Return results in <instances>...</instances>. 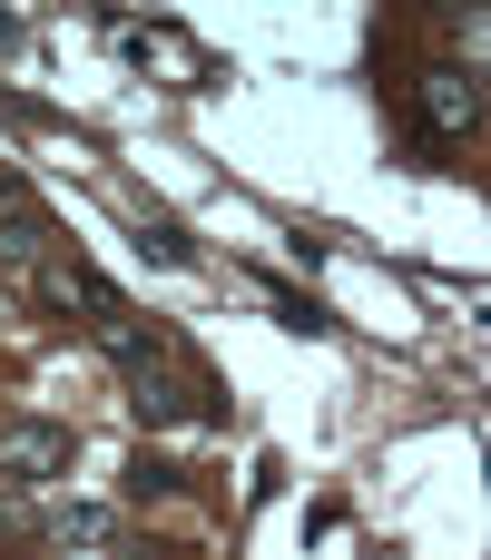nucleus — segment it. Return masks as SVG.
<instances>
[{
	"label": "nucleus",
	"instance_id": "4",
	"mask_svg": "<svg viewBox=\"0 0 491 560\" xmlns=\"http://www.w3.org/2000/svg\"><path fill=\"white\" fill-rule=\"evenodd\" d=\"M69 453V423H0V482H59Z\"/></svg>",
	"mask_w": 491,
	"mask_h": 560
},
{
	"label": "nucleus",
	"instance_id": "2",
	"mask_svg": "<svg viewBox=\"0 0 491 560\" xmlns=\"http://www.w3.org/2000/svg\"><path fill=\"white\" fill-rule=\"evenodd\" d=\"M118 49H128L138 69H167L177 89H207V79H217V59H207L187 30H167V20H118Z\"/></svg>",
	"mask_w": 491,
	"mask_h": 560
},
{
	"label": "nucleus",
	"instance_id": "8",
	"mask_svg": "<svg viewBox=\"0 0 491 560\" xmlns=\"http://www.w3.org/2000/svg\"><path fill=\"white\" fill-rule=\"evenodd\" d=\"M49 532H59V541H118V512H108V502H59Z\"/></svg>",
	"mask_w": 491,
	"mask_h": 560
},
{
	"label": "nucleus",
	"instance_id": "5",
	"mask_svg": "<svg viewBox=\"0 0 491 560\" xmlns=\"http://www.w3.org/2000/svg\"><path fill=\"white\" fill-rule=\"evenodd\" d=\"M472 118H482V79H472V69H433V79H423V128H433V138H463Z\"/></svg>",
	"mask_w": 491,
	"mask_h": 560
},
{
	"label": "nucleus",
	"instance_id": "9",
	"mask_svg": "<svg viewBox=\"0 0 491 560\" xmlns=\"http://www.w3.org/2000/svg\"><path fill=\"white\" fill-rule=\"evenodd\" d=\"M128 492H138V502H157V492H177V463H157V453H138V463H128Z\"/></svg>",
	"mask_w": 491,
	"mask_h": 560
},
{
	"label": "nucleus",
	"instance_id": "3",
	"mask_svg": "<svg viewBox=\"0 0 491 560\" xmlns=\"http://www.w3.org/2000/svg\"><path fill=\"white\" fill-rule=\"evenodd\" d=\"M49 246H59V226H49V207L0 167V266H20V276H39L49 266Z\"/></svg>",
	"mask_w": 491,
	"mask_h": 560
},
{
	"label": "nucleus",
	"instance_id": "6",
	"mask_svg": "<svg viewBox=\"0 0 491 560\" xmlns=\"http://www.w3.org/2000/svg\"><path fill=\"white\" fill-rule=\"evenodd\" d=\"M98 354H108L118 374H138V364H167V354H177V335H157V325H138V315L118 305V315H98Z\"/></svg>",
	"mask_w": 491,
	"mask_h": 560
},
{
	"label": "nucleus",
	"instance_id": "7",
	"mask_svg": "<svg viewBox=\"0 0 491 560\" xmlns=\"http://www.w3.org/2000/svg\"><path fill=\"white\" fill-rule=\"evenodd\" d=\"M266 305H276V325H285V335H335V315H325L315 295H295V285H276V276H266Z\"/></svg>",
	"mask_w": 491,
	"mask_h": 560
},
{
	"label": "nucleus",
	"instance_id": "10",
	"mask_svg": "<svg viewBox=\"0 0 491 560\" xmlns=\"http://www.w3.org/2000/svg\"><path fill=\"white\" fill-rule=\"evenodd\" d=\"M0 49H20V20H10V10H0Z\"/></svg>",
	"mask_w": 491,
	"mask_h": 560
},
{
	"label": "nucleus",
	"instance_id": "1",
	"mask_svg": "<svg viewBox=\"0 0 491 560\" xmlns=\"http://www.w3.org/2000/svg\"><path fill=\"white\" fill-rule=\"evenodd\" d=\"M128 413H138L148 433H167V423H197V413H226V394H217V374H207V364L167 354V364H138V374H128Z\"/></svg>",
	"mask_w": 491,
	"mask_h": 560
}]
</instances>
